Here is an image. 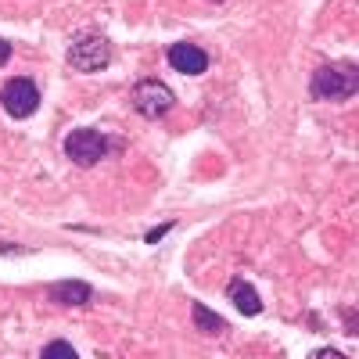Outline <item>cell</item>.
Masks as SVG:
<instances>
[{"label":"cell","instance_id":"1","mask_svg":"<svg viewBox=\"0 0 359 359\" xmlns=\"http://www.w3.org/2000/svg\"><path fill=\"white\" fill-rule=\"evenodd\" d=\"M309 90L316 101H348L359 90V69L352 62H327L316 69Z\"/></svg>","mask_w":359,"mask_h":359},{"label":"cell","instance_id":"2","mask_svg":"<svg viewBox=\"0 0 359 359\" xmlns=\"http://www.w3.org/2000/svg\"><path fill=\"white\" fill-rule=\"evenodd\" d=\"M111 62V43L101 33H83L69 43V65L76 72H101Z\"/></svg>","mask_w":359,"mask_h":359},{"label":"cell","instance_id":"3","mask_svg":"<svg viewBox=\"0 0 359 359\" xmlns=\"http://www.w3.org/2000/svg\"><path fill=\"white\" fill-rule=\"evenodd\" d=\"M0 104H4V111L11 118H29L40 108V86L25 76H15V79L4 83V90H0Z\"/></svg>","mask_w":359,"mask_h":359},{"label":"cell","instance_id":"4","mask_svg":"<svg viewBox=\"0 0 359 359\" xmlns=\"http://www.w3.org/2000/svg\"><path fill=\"white\" fill-rule=\"evenodd\" d=\"M65 155L76 165H97L108 155V137L97 130H72L65 137Z\"/></svg>","mask_w":359,"mask_h":359},{"label":"cell","instance_id":"5","mask_svg":"<svg viewBox=\"0 0 359 359\" xmlns=\"http://www.w3.org/2000/svg\"><path fill=\"white\" fill-rule=\"evenodd\" d=\"M172 104H176L172 90H169L165 83H158V79H140V83L133 86V108H137L140 115H147V118L165 115Z\"/></svg>","mask_w":359,"mask_h":359},{"label":"cell","instance_id":"6","mask_svg":"<svg viewBox=\"0 0 359 359\" xmlns=\"http://www.w3.org/2000/svg\"><path fill=\"white\" fill-rule=\"evenodd\" d=\"M169 65L184 76H201L208 69V54L194 43H172L169 47Z\"/></svg>","mask_w":359,"mask_h":359},{"label":"cell","instance_id":"7","mask_svg":"<svg viewBox=\"0 0 359 359\" xmlns=\"http://www.w3.org/2000/svg\"><path fill=\"white\" fill-rule=\"evenodd\" d=\"M90 294H94V287L83 284V280H57V284H50V298L57 306H86Z\"/></svg>","mask_w":359,"mask_h":359},{"label":"cell","instance_id":"8","mask_svg":"<svg viewBox=\"0 0 359 359\" xmlns=\"http://www.w3.org/2000/svg\"><path fill=\"white\" fill-rule=\"evenodd\" d=\"M226 291H230V302H233L237 309H241L245 316H259V313H262V298L255 294V287H252L248 280H241V277H233Z\"/></svg>","mask_w":359,"mask_h":359},{"label":"cell","instance_id":"9","mask_svg":"<svg viewBox=\"0 0 359 359\" xmlns=\"http://www.w3.org/2000/svg\"><path fill=\"white\" fill-rule=\"evenodd\" d=\"M191 313H194V327H198L201 334H223V331H226V320H223L219 313H212L208 306L194 302V306H191Z\"/></svg>","mask_w":359,"mask_h":359},{"label":"cell","instance_id":"10","mask_svg":"<svg viewBox=\"0 0 359 359\" xmlns=\"http://www.w3.org/2000/svg\"><path fill=\"white\" fill-rule=\"evenodd\" d=\"M40 359H79V355H76V348H72L69 341H50V345L40 352Z\"/></svg>","mask_w":359,"mask_h":359},{"label":"cell","instance_id":"11","mask_svg":"<svg viewBox=\"0 0 359 359\" xmlns=\"http://www.w3.org/2000/svg\"><path fill=\"white\" fill-rule=\"evenodd\" d=\"M169 230H172V223H162V226H155V230H147V237H144V241L158 245V241H162V233H169Z\"/></svg>","mask_w":359,"mask_h":359},{"label":"cell","instance_id":"12","mask_svg":"<svg viewBox=\"0 0 359 359\" xmlns=\"http://www.w3.org/2000/svg\"><path fill=\"white\" fill-rule=\"evenodd\" d=\"M309 359H348L345 352H338V348H316Z\"/></svg>","mask_w":359,"mask_h":359},{"label":"cell","instance_id":"13","mask_svg":"<svg viewBox=\"0 0 359 359\" xmlns=\"http://www.w3.org/2000/svg\"><path fill=\"white\" fill-rule=\"evenodd\" d=\"M8 57H11V43L0 36V65H8Z\"/></svg>","mask_w":359,"mask_h":359}]
</instances>
